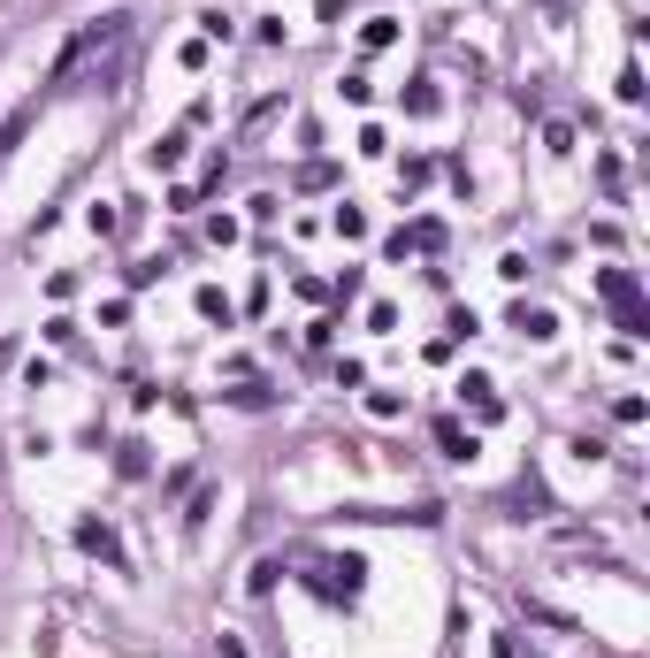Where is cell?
I'll return each instance as SVG.
<instances>
[{"label":"cell","mask_w":650,"mask_h":658,"mask_svg":"<svg viewBox=\"0 0 650 658\" xmlns=\"http://www.w3.org/2000/svg\"><path fill=\"white\" fill-rule=\"evenodd\" d=\"M77 544H85V551H100V559H115V567H123V544H115V536H108L100 521H77Z\"/></svg>","instance_id":"cell-2"},{"label":"cell","mask_w":650,"mask_h":658,"mask_svg":"<svg viewBox=\"0 0 650 658\" xmlns=\"http://www.w3.org/2000/svg\"><path fill=\"white\" fill-rule=\"evenodd\" d=\"M176 161H184V131H169L161 146H153V169H176Z\"/></svg>","instance_id":"cell-3"},{"label":"cell","mask_w":650,"mask_h":658,"mask_svg":"<svg viewBox=\"0 0 650 658\" xmlns=\"http://www.w3.org/2000/svg\"><path fill=\"white\" fill-rule=\"evenodd\" d=\"M605 299L620 307V322H628L635 337L650 329V314H643V291H635V276H628V268H605Z\"/></svg>","instance_id":"cell-1"}]
</instances>
